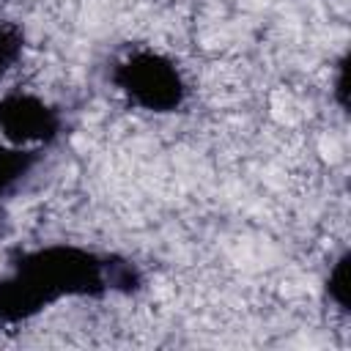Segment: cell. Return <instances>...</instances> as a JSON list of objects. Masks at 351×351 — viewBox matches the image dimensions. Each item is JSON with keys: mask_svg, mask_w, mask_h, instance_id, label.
<instances>
[{"mask_svg": "<svg viewBox=\"0 0 351 351\" xmlns=\"http://www.w3.org/2000/svg\"><path fill=\"white\" fill-rule=\"evenodd\" d=\"M63 134V115L44 96L5 90L0 96V137L8 145L44 151Z\"/></svg>", "mask_w": 351, "mask_h": 351, "instance_id": "obj_3", "label": "cell"}, {"mask_svg": "<svg viewBox=\"0 0 351 351\" xmlns=\"http://www.w3.org/2000/svg\"><path fill=\"white\" fill-rule=\"evenodd\" d=\"M44 151H33V148H19V145H8L0 143V200L14 192L27 176L30 170L38 165Z\"/></svg>", "mask_w": 351, "mask_h": 351, "instance_id": "obj_4", "label": "cell"}, {"mask_svg": "<svg viewBox=\"0 0 351 351\" xmlns=\"http://www.w3.org/2000/svg\"><path fill=\"white\" fill-rule=\"evenodd\" d=\"M25 55V33L19 25L0 19V82L16 69Z\"/></svg>", "mask_w": 351, "mask_h": 351, "instance_id": "obj_5", "label": "cell"}, {"mask_svg": "<svg viewBox=\"0 0 351 351\" xmlns=\"http://www.w3.org/2000/svg\"><path fill=\"white\" fill-rule=\"evenodd\" d=\"M140 271L121 258L55 241L22 252L0 280V329L36 318L60 299H99L110 291H134Z\"/></svg>", "mask_w": 351, "mask_h": 351, "instance_id": "obj_1", "label": "cell"}, {"mask_svg": "<svg viewBox=\"0 0 351 351\" xmlns=\"http://www.w3.org/2000/svg\"><path fill=\"white\" fill-rule=\"evenodd\" d=\"M335 90H337V101H340V107H346V58L337 63V80H335Z\"/></svg>", "mask_w": 351, "mask_h": 351, "instance_id": "obj_7", "label": "cell"}, {"mask_svg": "<svg viewBox=\"0 0 351 351\" xmlns=\"http://www.w3.org/2000/svg\"><path fill=\"white\" fill-rule=\"evenodd\" d=\"M112 88L137 110L167 115L184 107L189 85L178 63L159 49H132L110 71Z\"/></svg>", "mask_w": 351, "mask_h": 351, "instance_id": "obj_2", "label": "cell"}, {"mask_svg": "<svg viewBox=\"0 0 351 351\" xmlns=\"http://www.w3.org/2000/svg\"><path fill=\"white\" fill-rule=\"evenodd\" d=\"M326 293L329 299L337 304V310H348V252H343L332 269H329V277H326Z\"/></svg>", "mask_w": 351, "mask_h": 351, "instance_id": "obj_6", "label": "cell"}]
</instances>
